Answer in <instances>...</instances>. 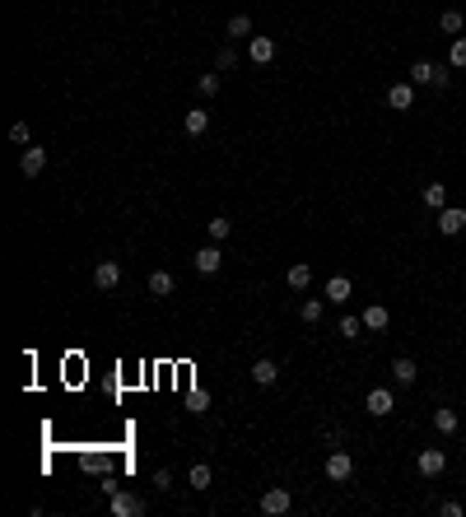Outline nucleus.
I'll return each instance as SVG.
<instances>
[{"mask_svg": "<svg viewBox=\"0 0 466 517\" xmlns=\"http://www.w3.org/2000/svg\"><path fill=\"white\" fill-rule=\"evenodd\" d=\"M93 284H98V289H117V284H122V266H117V261H98V266H93Z\"/></svg>", "mask_w": 466, "mask_h": 517, "instance_id": "11", "label": "nucleus"}, {"mask_svg": "<svg viewBox=\"0 0 466 517\" xmlns=\"http://www.w3.org/2000/svg\"><path fill=\"white\" fill-rule=\"evenodd\" d=\"M387 322H392V313H387L382 303H368V308H364V326H368V331H382Z\"/></svg>", "mask_w": 466, "mask_h": 517, "instance_id": "17", "label": "nucleus"}, {"mask_svg": "<svg viewBox=\"0 0 466 517\" xmlns=\"http://www.w3.org/2000/svg\"><path fill=\"white\" fill-rule=\"evenodd\" d=\"M238 66V52H233V47H220V52H215V70H233Z\"/></svg>", "mask_w": 466, "mask_h": 517, "instance_id": "27", "label": "nucleus"}, {"mask_svg": "<svg viewBox=\"0 0 466 517\" xmlns=\"http://www.w3.org/2000/svg\"><path fill=\"white\" fill-rule=\"evenodd\" d=\"M210 480H215V471L205 466V461H196V466L187 471V484H191V489H210Z\"/></svg>", "mask_w": 466, "mask_h": 517, "instance_id": "18", "label": "nucleus"}, {"mask_svg": "<svg viewBox=\"0 0 466 517\" xmlns=\"http://www.w3.org/2000/svg\"><path fill=\"white\" fill-rule=\"evenodd\" d=\"M182 126H187V135H200L205 126H210V112H205V108H191V112L182 117Z\"/></svg>", "mask_w": 466, "mask_h": 517, "instance_id": "21", "label": "nucleus"}, {"mask_svg": "<svg viewBox=\"0 0 466 517\" xmlns=\"http://www.w3.org/2000/svg\"><path fill=\"white\" fill-rule=\"evenodd\" d=\"M392 378H397L401 387H411L415 378H420V364H415V359H406V354H401V359H392Z\"/></svg>", "mask_w": 466, "mask_h": 517, "instance_id": "13", "label": "nucleus"}, {"mask_svg": "<svg viewBox=\"0 0 466 517\" xmlns=\"http://www.w3.org/2000/svg\"><path fill=\"white\" fill-rule=\"evenodd\" d=\"M196 89L205 93V98H215V93H220V75H200V79H196Z\"/></svg>", "mask_w": 466, "mask_h": 517, "instance_id": "30", "label": "nucleus"}, {"mask_svg": "<svg viewBox=\"0 0 466 517\" xmlns=\"http://www.w3.org/2000/svg\"><path fill=\"white\" fill-rule=\"evenodd\" d=\"M149 294H154V298H168V294H173V275H168V270H154V275H149Z\"/></svg>", "mask_w": 466, "mask_h": 517, "instance_id": "22", "label": "nucleus"}, {"mask_svg": "<svg viewBox=\"0 0 466 517\" xmlns=\"http://www.w3.org/2000/svg\"><path fill=\"white\" fill-rule=\"evenodd\" d=\"M448 61H453L457 70H466V37H457V42H453V52H448Z\"/></svg>", "mask_w": 466, "mask_h": 517, "instance_id": "29", "label": "nucleus"}, {"mask_svg": "<svg viewBox=\"0 0 466 517\" xmlns=\"http://www.w3.org/2000/svg\"><path fill=\"white\" fill-rule=\"evenodd\" d=\"M42 168H47V149L28 145V149L19 154V173H23V178H42Z\"/></svg>", "mask_w": 466, "mask_h": 517, "instance_id": "7", "label": "nucleus"}, {"mask_svg": "<svg viewBox=\"0 0 466 517\" xmlns=\"http://www.w3.org/2000/svg\"><path fill=\"white\" fill-rule=\"evenodd\" d=\"M285 280H289V289H294V294H303V289L312 284V266H308V261H294Z\"/></svg>", "mask_w": 466, "mask_h": 517, "instance_id": "14", "label": "nucleus"}, {"mask_svg": "<svg viewBox=\"0 0 466 517\" xmlns=\"http://www.w3.org/2000/svg\"><path fill=\"white\" fill-rule=\"evenodd\" d=\"M433 429H438V434H457V429H462V419H457V410H433Z\"/></svg>", "mask_w": 466, "mask_h": 517, "instance_id": "20", "label": "nucleus"}, {"mask_svg": "<svg viewBox=\"0 0 466 517\" xmlns=\"http://www.w3.org/2000/svg\"><path fill=\"white\" fill-rule=\"evenodd\" d=\"M112 517H144V499L140 494H126V489H112Z\"/></svg>", "mask_w": 466, "mask_h": 517, "instance_id": "2", "label": "nucleus"}, {"mask_svg": "<svg viewBox=\"0 0 466 517\" xmlns=\"http://www.w3.org/2000/svg\"><path fill=\"white\" fill-rule=\"evenodd\" d=\"M247 57H252L256 66H271V61H275V42H271V37H247Z\"/></svg>", "mask_w": 466, "mask_h": 517, "instance_id": "12", "label": "nucleus"}, {"mask_svg": "<svg viewBox=\"0 0 466 517\" xmlns=\"http://www.w3.org/2000/svg\"><path fill=\"white\" fill-rule=\"evenodd\" d=\"M187 405H191V410H205V405H210V396H205V392H191Z\"/></svg>", "mask_w": 466, "mask_h": 517, "instance_id": "34", "label": "nucleus"}, {"mask_svg": "<svg viewBox=\"0 0 466 517\" xmlns=\"http://www.w3.org/2000/svg\"><path fill=\"white\" fill-rule=\"evenodd\" d=\"M411 84H415V89H420V84H438V89H443L448 70H438L433 61H415V66H411Z\"/></svg>", "mask_w": 466, "mask_h": 517, "instance_id": "3", "label": "nucleus"}, {"mask_svg": "<svg viewBox=\"0 0 466 517\" xmlns=\"http://www.w3.org/2000/svg\"><path fill=\"white\" fill-rule=\"evenodd\" d=\"M350 475H355V457H350L345 448H331V452H326V480L345 484Z\"/></svg>", "mask_w": 466, "mask_h": 517, "instance_id": "1", "label": "nucleus"}, {"mask_svg": "<svg viewBox=\"0 0 466 517\" xmlns=\"http://www.w3.org/2000/svg\"><path fill=\"white\" fill-rule=\"evenodd\" d=\"M154 489L168 494V489H173V471H154Z\"/></svg>", "mask_w": 466, "mask_h": 517, "instance_id": "32", "label": "nucleus"}, {"mask_svg": "<svg viewBox=\"0 0 466 517\" xmlns=\"http://www.w3.org/2000/svg\"><path fill=\"white\" fill-rule=\"evenodd\" d=\"M224 33H229V37H247V33H252V19H247V14H233Z\"/></svg>", "mask_w": 466, "mask_h": 517, "instance_id": "24", "label": "nucleus"}, {"mask_svg": "<svg viewBox=\"0 0 466 517\" xmlns=\"http://www.w3.org/2000/svg\"><path fill=\"white\" fill-rule=\"evenodd\" d=\"M359 331H364V317H341V336L345 340H355Z\"/></svg>", "mask_w": 466, "mask_h": 517, "instance_id": "28", "label": "nucleus"}, {"mask_svg": "<svg viewBox=\"0 0 466 517\" xmlns=\"http://www.w3.org/2000/svg\"><path fill=\"white\" fill-rule=\"evenodd\" d=\"M191 266H196L200 275H215V270L224 266V252H220V243H210V248H200L196 257H191Z\"/></svg>", "mask_w": 466, "mask_h": 517, "instance_id": "8", "label": "nucleus"}, {"mask_svg": "<svg viewBox=\"0 0 466 517\" xmlns=\"http://www.w3.org/2000/svg\"><path fill=\"white\" fill-rule=\"evenodd\" d=\"M275 378H280L275 359H256V364H252V383H256V387H275Z\"/></svg>", "mask_w": 466, "mask_h": 517, "instance_id": "15", "label": "nucleus"}, {"mask_svg": "<svg viewBox=\"0 0 466 517\" xmlns=\"http://www.w3.org/2000/svg\"><path fill=\"white\" fill-rule=\"evenodd\" d=\"M289 504H294V499H289V489H266V494H261V513L266 517H280V513H289Z\"/></svg>", "mask_w": 466, "mask_h": 517, "instance_id": "10", "label": "nucleus"}, {"mask_svg": "<svg viewBox=\"0 0 466 517\" xmlns=\"http://www.w3.org/2000/svg\"><path fill=\"white\" fill-rule=\"evenodd\" d=\"M438 28L443 33H462V10H443L438 14Z\"/></svg>", "mask_w": 466, "mask_h": 517, "instance_id": "25", "label": "nucleus"}, {"mask_svg": "<svg viewBox=\"0 0 466 517\" xmlns=\"http://www.w3.org/2000/svg\"><path fill=\"white\" fill-rule=\"evenodd\" d=\"M299 317H303V322H322V298H303Z\"/></svg>", "mask_w": 466, "mask_h": 517, "instance_id": "26", "label": "nucleus"}, {"mask_svg": "<svg viewBox=\"0 0 466 517\" xmlns=\"http://www.w3.org/2000/svg\"><path fill=\"white\" fill-rule=\"evenodd\" d=\"M205 233H210V243H224V238L233 233V224H229V219H224V214H215L210 224H205Z\"/></svg>", "mask_w": 466, "mask_h": 517, "instance_id": "23", "label": "nucleus"}, {"mask_svg": "<svg viewBox=\"0 0 466 517\" xmlns=\"http://www.w3.org/2000/svg\"><path fill=\"white\" fill-rule=\"evenodd\" d=\"M364 410H368V415H377V419H382V415H392V410H397V396H392L387 387H373V392L364 396Z\"/></svg>", "mask_w": 466, "mask_h": 517, "instance_id": "6", "label": "nucleus"}, {"mask_svg": "<svg viewBox=\"0 0 466 517\" xmlns=\"http://www.w3.org/2000/svg\"><path fill=\"white\" fill-rule=\"evenodd\" d=\"M387 108H392V112H411V108H415V84H411V79H401V84H392V89H387Z\"/></svg>", "mask_w": 466, "mask_h": 517, "instance_id": "5", "label": "nucleus"}, {"mask_svg": "<svg viewBox=\"0 0 466 517\" xmlns=\"http://www.w3.org/2000/svg\"><path fill=\"white\" fill-rule=\"evenodd\" d=\"M10 140H14V145H28V122H14L10 126Z\"/></svg>", "mask_w": 466, "mask_h": 517, "instance_id": "31", "label": "nucleus"}, {"mask_svg": "<svg viewBox=\"0 0 466 517\" xmlns=\"http://www.w3.org/2000/svg\"><path fill=\"white\" fill-rule=\"evenodd\" d=\"M322 438H326V448H341L345 434H341V429H322Z\"/></svg>", "mask_w": 466, "mask_h": 517, "instance_id": "35", "label": "nucleus"}, {"mask_svg": "<svg viewBox=\"0 0 466 517\" xmlns=\"http://www.w3.org/2000/svg\"><path fill=\"white\" fill-rule=\"evenodd\" d=\"M420 201L429 205V210H443V205H448V187H443V182H429V187L420 192Z\"/></svg>", "mask_w": 466, "mask_h": 517, "instance_id": "16", "label": "nucleus"}, {"mask_svg": "<svg viewBox=\"0 0 466 517\" xmlns=\"http://www.w3.org/2000/svg\"><path fill=\"white\" fill-rule=\"evenodd\" d=\"M438 513H443V517H462V504H457V499H443V504H438Z\"/></svg>", "mask_w": 466, "mask_h": 517, "instance_id": "33", "label": "nucleus"}, {"mask_svg": "<svg viewBox=\"0 0 466 517\" xmlns=\"http://www.w3.org/2000/svg\"><path fill=\"white\" fill-rule=\"evenodd\" d=\"M462 228H466V210H462V205H443V210H438V233L457 238Z\"/></svg>", "mask_w": 466, "mask_h": 517, "instance_id": "4", "label": "nucleus"}, {"mask_svg": "<svg viewBox=\"0 0 466 517\" xmlns=\"http://www.w3.org/2000/svg\"><path fill=\"white\" fill-rule=\"evenodd\" d=\"M415 466H420V475H429V480H433V475H443V466H448V452H443V448H424Z\"/></svg>", "mask_w": 466, "mask_h": 517, "instance_id": "9", "label": "nucleus"}, {"mask_svg": "<svg viewBox=\"0 0 466 517\" xmlns=\"http://www.w3.org/2000/svg\"><path fill=\"white\" fill-rule=\"evenodd\" d=\"M345 298H350V280H345V275H331V280H326V303H345Z\"/></svg>", "mask_w": 466, "mask_h": 517, "instance_id": "19", "label": "nucleus"}]
</instances>
